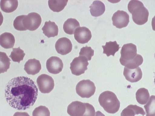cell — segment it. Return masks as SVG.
Here are the masks:
<instances>
[{
    "label": "cell",
    "mask_w": 155,
    "mask_h": 116,
    "mask_svg": "<svg viewBox=\"0 0 155 116\" xmlns=\"http://www.w3.org/2000/svg\"><path fill=\"white\" fill-rule=\"evenodd\" d=\"M68 1L66 0H49L48 5L49 8L54 12H59L64 8Z\"/></svg>",
    "instance_id": "d4e9b609"
},
{
    "label": "cell",
    "mask_w": 155,
    "mask_h": 116,
    "mask_svg": "<svg viewBox=\"0 0 155 116\" xmlns=\"http://www.w3.org/2000/svg\"><path fill=\"white\" fill-rule=\"evenodd\" d=\"M102 47L103 49V53L106 54L107 56L111 55L114 56L115 53L120 48L116 41L106 42L105 45H102Z\"/></svg>",
    "instance_id": "7402d4cb"
},
{
    "label": "cell",
    "mask_w": 155,
    "mask_h": 116,
    "mask_svg": "<svg viewBox=\"0 0 155 116\" xmlns=\"http://www.w3.org/2000/svg\"><path fill=\"white\" fill-rule=\"evenodd\" d=\"M25 54L24 51L20 48V47H18L17 48H12V51L9 56L13 61L19 63L20 61L23 60Z\"/></svg>",
    "instance_id": "4316f807"
},
{
    "label": "cell",
    "mask_w": 155,
    "mask_h": 116,
    "mask_svg": "<svg viewBox=\"0 0 155 116\" xmlns=\"http://www.w3.org/2000/svg\"><path fill=\"white\" fill-rule=\"evenodd\" d=\"M148 90L144 88L139 89L136 93V98L137 102L141 105L146 104L150 98Z\"/></svg>",
    "instance_id": "cb8c5ba5"
},
{
    "label": "cell",
    "mask_w": 155,
    "mask_h": 116,
    "mask_svg": "<svg viewBox=\"0 0 155 116\" xmlns=\"http://www.w3.org/2000/svg\"><path fill=\"white\" fill-rule=\"evenodd\" d=\"M80 27L79 22L75 19L69 18L66 21L63 26L64 32L69 34H73L75 30Z\"/></svg>",
    "instance_id": "44dd1931"
},
{
    "label": "cell",
    "mask_w": 155,
    "mask_h": 116,
    "mask_svg": "<svg viewBox=\"0 0 155 116\" xmlns=\"http://www.w3.org/2000/svg\"><path fill=\"white\" fill-rule=\"evenodd\" d=\"M41 29L43 33L48 38L54 37L57 36L58 34V26L54 22L50 21H46Z\"/></svg>",
    "instance_id": "2e32d148"
},
{
    "label": "cell",
    "mask_w": 155,
    "mask_h": 116,
    "mask_svg": "<svg viewBox=\"0 0 155 116\" xmlns=\"http://www.w3.org/2000/svg\"><path fill=\"white\" fill-rule=\"evenodd\" d=\"M36 82L39 91L43 93H48L53 89L54 82L52 78L45 74H41L37 78Z\"/></svg>",
    "instance_id": "8992f818"
},
{
    "label": "cell",
    "mask_w": 155,
    "mask_h": 116,
    "mask_svg": "<svg viewBox=\"0 0 155 116\" xmlns=\"http://www.w3.org/2000/svg\"><path fill=\"white\" fill-rule=\"evenodd\" d=\"M120 64L130 69H134L141 65L143 62L142 56L140 55L137 54L134 59L129 60L125 61L120 59Z\"/></svg>",
    "instance_id": "ffe728a7"
},
{
    "label": "cell",
    "mask_w": 155,
    "mask_h": 116,
    "mask_svg": "<svg viewBox=\"0 0 155 116\" xmlns=\"http://www.w3.org/2000/svg\"><path fill=\"white\" fill-rule=\"evenodd\" d=\"M144 107L146 116H155V96L151 95L147 104Z\"/></svg>",
    "instance_id": "83f0119b"
},
{
    "label": "cell",
    "mask_w": 155,
    "mask_h": 116,
    "mask_svg": "<svg viewBox=\"0 0 155 116\" xmlns=\"http://www.w3.org/2000/svg\"><path fill=\"white\" fill-rule=\"evenodd\" d=\"M95 116H105L103 113L101 111H98L96 113V115Z\"/></svg>",
    "instance_id": "836d02e7"
},
{
    "label": "cell",
    "mask_w": 155,
    "mask_h": 116,
    "mask_svg": "<svg viewBox=\"0 0 155 116\" xmlns=\"http://www.w3.org/2000/svg\"><path fill=\"white\" fill-rule=\"evenodd\" d=\"M15 42V37L11 33L6 32L0 35V45L5 49L13 48Z\"/></svg>",
    "instance_id": "e0dca14e"
},
{
    "label": "cell",
    "mask_w": 155,
    "mask_h": 116,
    "mask_svg": "<svg viewBox=\"0 0 155 116\" xmlns=\"http://www.w3.org/2000/svg\"><path fill=\"white\" fill-rule=\"evenodd\" d=\"M98 102L104 110L110 114H114L119 110L120 102L116 95L112 92L106 91L101 93Z\"/></svg>",
    "instance_id": "3957f363"
},
{
    "label": "cell",
    "mask_w": 155,
    "mask_h": 116,
    "mask_svg": "<svg viewBox=\"0 0 155 116\" xmlns=\"http://www.w3.org/2000/svg\"><path fill=\"white\" fill-rule=\"evenodd\" d=\"M94 51L91 47L86 46L81 48L79 55L80 56L85 57L88 61L91 60V57L94 55Z\"/></svg>",
    "instance_id": "4dcf8cb0"
},
{
    "label": "cell",
    "mask_w": 155,
    "mask_h": 116,
    "mask_svg": "<svg viewBox=\"0 0 155 116\" xmlns=\"http://www.w3.org/2000/svg\"><path fill=\"white\" fill-rule=\"evenodd\" d=\"M3 21V17L2 14L0 11V26L1 25Z\"/></svg>",
    "instance_id": "e575fe53"
},
{
    "label": "cell",
    "mask_w": 155,
    "mask_h": 116,
    "mask_svg": "<svg viewBox=\"0 0 155 116\" xmlns=\"http://www.w3.org/2000/svg\"><path fill=\"white\" fill-rule=\"evenodd\" d=\"M38 95V89L34 82L24 76L11 79L5 89L7 102L11 107L18 110H25L32 106Z\"/></svg>",
    "instance_id": "6da1fadb"
},
{
    "label": "cell",
    "mask_w": 155,
    "mask_h": 116,
    "mask_svg": "<svg viewBox=\"0 0 155 116\" xmlns=\"http://www.w3.org/2000/svg\"><path fill=\"white\" fill-rule=\"evenodd\" d=\"M88 64V60L85 57L79 56L73 60L70 68L72 74L78 76L85 72L87 69Z\"/></svg>",
    "instance_id": "5b68a950"
},
{
    "label": "cell",
    "mask_w": 155,
    "mask_h": 116,
    "mask_svg": "<svg viewBox=\"0 0 155 116\" xmlns=\"http://www.w3.org/2000/svg\"><path fill=\"white\" fill-rule=\"evenodd\" d=\"M86 110L85 103L75 101L68 105L67 112L70 116H83Z\"/></svg>",
    "instance_id": "8fae6325"
},
{
    "label": "cell",
    "mask_w": 155,
    "mask_h": 116,
    "mask_svg": "<svg viewBox=\"0 0 155 116\" xmlns=\"http://www.w3.org/2000/svg\"><path fill=\"white\" fill-rule=\"evenodd\" d=\"M55 47L58 53L64 55L68 54L71 51L72 44L68 38L63 37L60 38L57 40Z\"/></svg>",
    "instance_id": "30bf717a"
},
{
    "label": "cell",
    "mask_w": 155,
    "mask_h": 116,
    "mask_svg": "<svg viewBox=\"0 0 155 116\" xmlns=\"http://www.w3.org/2000/svg\"><path fill=\"white\" fill-rule=\"evenodd\" d=\"M41 69L39 61L35 58L28 60L24 65V69L29 75H35L39 72Z\"/></svg>",
    "instance_id": "9a60e30c"
},
{
    "label": "cell",
    "mask_w": 155,
    "mask_h": 116,
    "mask_svg": "<svg viewBox=\"0 0 155 116\" xmlns=\"http://www.w3.org/2000/svg\"><path fill=\"white\" fill-rule=\"evenodd\" d=\"M89 8L91 15L95 17L101 16L105 10V7L104 3L99 0L94 1Z\"/></svg>",
    "instance_id": "d6986e66"
},
{
    "label": "cell",
    "mask_w": 155,
    "mask_h": 116,
    "mask_svg": "<svg viewBox=\"0 0 155 116\" xmlns=\"http://www.w3.org/2000/svg\"><path fill=\"white\" fill-rule=\"evenodd\" d=\"M137 51V46L135 44L131 43L124 44L120 51V59L125 61L130 60L136 56Z\"/></svg>",
    "instance_id": "7c38bea8"
},
{
    "label": "cell",
    "mask_w": 155,
    "mask_h": 116,
    "mask_svg": "<svg viewBox=\"0 0 155 116\" xmlns=\"http://www.w3.org/2000/svg\"><path fill=\"white\" fill-rule=\"evenodd\" d=\"M10 61L5 53L0 51V74L7 71L10 68Z\"/></svg>",
    "instance_id": "484cf974"
},
{
    "label": "cell",
    "mask_w": 155,
    "mask_h": 116,
    "mask_svg": "<svg viewBox=\"0 0 155 116\" xmlns=\"http://www.w3.org/2000/svg\"><path fill=\"white\" fill-rule=\"evenodd\" d=\"M25 16L24 15L18 16L14 20L13 25L15 29L20 31L26 30L24 25Z\"/></svg>",
    "instance_id": "f1b7e54d"
},
{
    "label": "cell",
    "mask_w": 155,
    "mask_h": 116,
    "mask_svg": "<svg viewBox=\"0 0 155 116\" xmlns=\"http://www.w3.org/2000/svg\"><path fill=\"white\" fill-rule=\"evenodd\" d=\"M112 20L113 25L120 29L127 26L130 21L129 16L126 11L118 10L113 14Z\"/></svg>",
    "instance_id": "52a82bcc"
},
{
    "label": "cell",
    "mask_w": 155,
    "mask_h": 116,
    "mask_svg": "<svg viewBox=\"0 0 155 116\" xmlns=\"http://www.w3.org/2000/svg\"><path fill=\"white\" fill-rule=\"evenodd\" d=\"M96 89L93 82L89 79H84L78 83L76 91L77 93L81 98H88L94 94Z\"/></svg>",
    "instance_id": "277c9868"
},
{
    "label": "cell",
    "mask_w": 155,
    "mask_h": 116,
    "mask_svg": "<svg viewBox=\"0 0 155 116\" xmlns=\"http://www.w3.org/2000/svg\"><path fill=\"white\" fill-rule=\"evenodd\" d=\"M13 116H30L26 112H16Z\"/></svg>",
    "instance_id": "d6a6232c"
},
{
    "label": "cell",
    "mask_w": 155,
    "mask_h": 116,
    "mask_svg": "<svg viewBox=\"0 0 155 116\" xmlns=\"http://www.w3.org/2000/svg\"><path fill=\"white\" fill-rule=\"evenodd\" d=\"M86 110L83 116H94L95 111L94 106L88 103H85Z\"/></svg>",
    "instance_id": "1f68e13d"
},
{
    "label": "cell",
    "mask_w": 155,
    "mask_h": 116,
    "mask_svg": "<svg viewBox=\"0 0 155 116\" xmlns=\"http://www.w3.org/2000/svg\"><path fill=\"white\" fill-rule=\"evenodd\" d=\"M46 66L49 72L56 74L62 71L63 67V63L62 60L59 57L52 56L47 60Z\"/></svg>",
    "instance_id": "9c48e42d"
},
{
    "label": "cell",
    "mask_w": 155,
    "mask_h": 116,
    "mask_svg": "<svg viewBox=\"0 0 155 116\" xmlns=\"http://www.w3.org/2000/svg\"><path fill=\"white\" fill-rule=\"evenodd\" d=\"M128 9L132 14L134 22L139 25L145 24L148 21L149 12L143 3L139 0H131L128 3Z\"/></svg>",
    "instance_id": "7a4b0ae2"
},
{
    "label": "cell",
    "mask_w": 155,
    "mask_h": 116,
    "mask_svg": "<svg viewBox=\"0 0 155 116\" xmlns=\"http://www.w3.org/2000/svg\"><path fill=\"white\" fill-rule=\"evenodd\" d=\"M139 114L143 116L145 114L143 108L137 105H130L122 110L120 116H135Z\"/></svg>",
    "instance_id": "ac0fdd59"
},
{
    "label": "cell",
    "mask_w": 155,
    "mask_h": 116,
    "mask_svg": "<svg viewBox=\"0 0 155 116\" xmlns=\"http://www.w3.org/2000/svg\"><path fill=\"white\" fill-rule=\"evenodd\" d=\"M18 6V0H1L0 6L1 10L6 13H11L15 11Z\"/></svg>",
    "instance_id": "603a6c76"
},
{
    "label": "cell",
    "mask_w": 155,
    "mask_h": 116,
    "mask_svg": "<svg viewBox=\"0 0 155 116\" xmlns=\"http://www.w3.org/2000/svg\"><path fill=\"white\" fill-rule=\"evenodd\" d=\"M123 75L127 80L131 82H135L141 79L143 74L141 69L139 67L132 69L125 67Z\"/></svg>",
    "instance_id": "5bb4252c"
},
{
    "label": "cell",
    "mask_w": 155,
    "mask_h": 116,
    "mask_svg": "<svg viewBox=\"0 0 155 116\" xmlns=\"http://www.w3.org/2000/svg\"><path fill=\"white\" fill-rule=\"evenodd\" d=\"M42 19L38 13L33 12L26 15L25 24L27 30L34 31L38 29L41 24Z\"/></svg>",
    "instance_id": "ba28073f"
},
{
    "label": "cell",
    "mask_w": 155,
    "mask_h": 116,
    "mask_svg": "<svg viewBox=\"0 0 155 116\" xmlns=\"http://www.w3.org/2000/svg\"><path fill=\"white\" fill-rule=\"evenodd\" d=\"M32 116H50V112L46 106L41 105L35 109L32 112Z\"/></svg>",
    "instance_id": "f546056e"
},
{
    "label": "cell",
    "mask_w": 155,
    "mask_h": 116,
    "mask_svg": "<svg viewBox=\"0 0 155 116\" xmlns=\"http://www.w3.org/2000/svg\"><path fill=\"white\" fill-rule=\"evenodd\" d=\"M74 34L75 40L78 43L81 44L87 43L92 37L91 31L85 27L77 28L75 30Z\"/></svg>",
    "instance_id": "4fadbf2b"
}]
</instances>
